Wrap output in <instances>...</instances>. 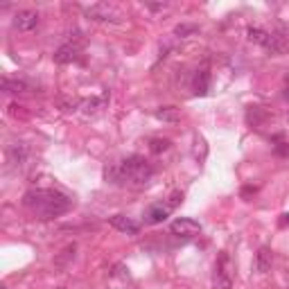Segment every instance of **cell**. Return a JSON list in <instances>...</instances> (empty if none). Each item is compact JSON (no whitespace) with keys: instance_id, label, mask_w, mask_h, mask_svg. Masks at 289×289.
<instances>
[{"instance_id":"obj_22","label":"cell","mask_w":289,"mask_h":289,"mask_svg":"<svg viewBox=\"0 0 289 289\" xmlns=\"http://www.w3.org/2000/svg\"><path fill=\"white\" fill-rule=\"evenodd\" d=\"M3 289H9V287H3Z\"/></svg>"},{"instance_id":"obj_14","label":"cell","mask_w":289,"mask_h":289,"mask_svg":"<svg viewBox=\"0 0 289 289\" xmlns=\"http://www.w3.org/2000/svg\"><path fill=\"white\" fill-rule=\"evenodd\" d=\"M156 118L163 120V122H176L181 115H179V111H176L174 107H165V109H158L156 111Z\"/></svg>"},{"instance_id":"obj_9","label":"cell","mask_w":289,"mask_h":289,"mask_svg":"<svg viewBox=\"0 0 289 289\" xmlns=\"http://www.w3.org/2000/svg\"><path fill=\"white\" fill-rule=\"evenodd\" d=\"M109 221H111V226H113L115 230H120V233H127V235H138V233H140V224H138V221H133L131 217L113 215Z\"/></svg>"},{"instance_id":"obj_4","label":"cell","mask_w":289,"mask_h":289,"mask_svg":"<svg viewBox=\"0 0 289 289\" xmlns=\"http://www.w3.org/2000/svg\"><path fill=\"white\" fill-rule=\"evenodd\" d=\"M170 230L176 235V237H183V239H192L197 237V235L201 233V224L195 219H190V217H179V219L172 221Z\"/></svg>"},{"instance_id":"obj_12","label":"cell","mask_w":289,"mask_h":289,"mask_svg":"<svg viewBox=\"0 0 289 289\" xmlns=\"http://www.w3.org/2000/svg\"><path fill=\"white\" fill-rule=\"evenodd\" d=\"M192 86H195V93H197V95H206V93H208V86H210V75H208V70H204V68L197 70Z\"/></svg>"},{"instance_id":"obj_10","label":"cell","mask_w":289,"mask_h":289,"mask_svg":"<svg viewBox=\"0 0 289 289\" xmlns=\"http://www.w3.org/2000/svg\"><path fill=\"white\" fill-rule=\"evenodd\" d=\"M271 264H273V253L269 247H260V251L255 253V271L258 273H267L271 271Z\"/></svg>"},{"instance_id":"obj_18","label":"cell","mask_w":289,"mask_h":289,"mask_svg":"<svg viewBox=\"0 0 289 289\" xmlns=\"http://www.w3.org/2000/svg\"><path fill=\"white\" fill-rule=\"evenodd\" d=\"M84 107H86V109H84L86 113H93V111L100 107V102H98V100H90V102H84Z\"/></svg>"},{"instance_id":"obj_6","label":"cell","mask_w":289,"mask_h":289,"mask_svg":"<svg viewBox=\"0 0 289 289\" xmlns=\"http://www.w3.org/2000/svg\"><path fill=\"white\" fill-rule=\"evenodd\" d=\"M215 289H230L233 287V280H230V273H228V255L221 253L219 255V262L215 267Z\"/></svg>"},{"instance_id":"obj_11","label":"cell","mask_w":289,"mask_h":289,"mask_svg":"<svg viewBox=\"0 0 289 289\" xmlns=\"http://www.w3.org/2000/svg\"><path fill=\"white\" fill-rule=\"evenodd\" d=\"M27 154H30V149H27L25 142H14L12 147H9V158H12V163L16 167L27 161Z\"/></svg>"},{"instance_id":"obj_17","label":"cell","mask_w":289,"mask_h":289,"mask_svg":"<svg viewBox=\"0 0 289 289\" xmlns=\"http://www.w3.org/2000/svg\"><path fill=\"white\" fill-rule=\"evenodd\" d=\"M183 199V195H181V192H172V197H170V204H167V206H170V208H174V206H179V201Z\"/></svg>"},{"instance_id":"obj_8","label":"cell","mask_w":289,"mask_h":289,"mask_svg":"<svg viewBox=\"0 0 289 289\" xmlns=\"http://www.w3.org/2000/svg\"><path fill=\"white\" fill-rule=\"evenodd\" d=\"M170 213H172V208L167 204H152L144 210V224H152V226L163 224L170 217Z\"/></svg>"},{"instance_id":"obj_15","label":"cell","mask_w":289,"mask_h":289,"mask_svg":"<svg viewBox=\"0 0 289 289\" xmlns=\"http://www.w3.org/2000/svg\"><path fill=\"white\" fill-rule=\"evenodd\" d=\"M149 149H152L154 154H161V152H165V149H170V140H165V138H152V140H149Z\"/></svg>"},{"instance_id":"obj_5","label":"cell","mask_w":289,"mask_h":289,"mask_svg":"<svg viewBox=\"0 0 289 289\" xmlns=\"http://www.w3.org/2000/svg\"><path fill=\"white\" fill-rule=\"evenodd\" d=\"M79 57H81V47L77 43H64V45H59L55 50L52 59H55V64L66 66V64H72V61H79Z\"/></svg>"},{"instance_id":"obj_3","label":"cell","mask_w":289,"mask_h":289,"mask_svg":"<svg viewBox=\"0 0 289 289\" xmlns=\"http://www.w3.org/2000/svg\"><path fill=\"white\" fill-rule=\"evenodd\" d=\"M86 16L102 23H122V12L109 3H98L93 7H86Z\"/></svg>"},{"instance_id":"obj_23","label":"cell","mask_w":289,"mask_h":289,"mask_svg":"<svg viewBox=\"0 0 289 289\" xmlns=\"http://www.w3.org/2000/svg\"><path fill=\"white\" fill-rule=\"evenodd\" d=\"M287 120H289V113H287Z\"/></svg>"},{"instance_id":"obj_19","label":"cell","mask_w":289,"mask_h":289,"mask_svg":"<svg viewBox=\"0 0 289 289\" xmlns=\"http://www.w3.org/2000/svg\"><path fill=\"white\" fill-rule=\"evenodd\" d=\"M147 7H149V9H154V12H158V9H165L167 5L163 3V5H147Z\"/></svg>"},{"instance_id":"obj_16","label":"cell","mask_w":289,"mask_h":289,"mask_svg":"<svg viewBox=\"0 0 289 289\" xmlns=\"http://www.w3.org/2000/svg\"><path fill=\"white\" fill-rule=\"evenodd\" d=\"M197 32V25H185V23H181V25L174 27V34L176 36H190Z\"/></svg>"},{"instance_id":"obj_2","label":"cell","mask_w":289,"mask_h":289,"mask_svg":"<svg viewBox=\"0 0 289 289\" xmlns=\"http://www.w3.org/2000/svg\"><path fill=\"white\" fill-rule=\"evenodd\" d=\"M120 174H122V183H136V185H144L147 181H152L154 176V167L147 163V158L140 156V154H131L124 161L118 163Z\"/></svg>"},{"instance_id":"obj_7","label":"cell","mask_w":289,"mask_h":289,"mask_svg":"<svg viewBox=\"0 0 289 289\" xmlns=\"http://www.w3.org/2000/svg\"><path fill=\"white\" fill-rule=\"evenodd\" d=\"M38 25V14L32 9H21V12L14 16V27L18 32H32Z\"/></svg>"},{"instance_id":"obj_21","label":"cell","mask_w":289,"mask_h":289,"mask_svg":"<svg viewBox=\"0 0 289 289\" xmlns=\"http://www.w3.org/2000/svg\"><path fill=\"white\" fill-rule=\"evenodd\" d=\"M287 100H289V88H287Z\"/></svg>"},{"instance_id":"obj_13","label":"cell","mask_w":289,"mask_h":289,"mask_svg":"<svg viewBox=\"0 0 289 289\" xmlns=\"http://www.w3.org/2000/svg\"><path fill=\"white\" fill-rule=\"evenodd\" d=\"M3 90H5V93L18 95V93H25L27 84H25V81H21V79H9V77H5V79H3Z\"/></svg>"},{"instance_id":"obj_1","label":"cell","mask_w":289,"mask_h":289,"mask_svg":"<svg viewBox=\"0 0 289 289\" xmlns=\"http://www.w3.org/2000/svg\"><path fill=\"white\" fill-rule=\"evenodd\" d=\"M23 206L30 208L34 215H38L41 219H52V217H59L64 213H68L72 199L66 197L59 190H30L23 197Z\"/></svg>"},{"instance_id":"obj_20","label":"cell","mask_w":289,"mask_h":289,"mask_svg":"<svg viewBox=\"0 0 289 289\" xmlns=\"http://www.w3.org/2000/svg\"><path fill=\"white\" fill-rule=\"evenodd\" d=\"M282 224L289 226V215H282Z\"/></svg>"}]
</instances>
